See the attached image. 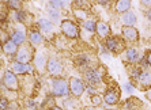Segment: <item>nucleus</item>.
I'll return each mask as SVG.
<instances>
[{
	"label": "nucleus",
	"instance_id": "obj_24",
	"mask_svg": "<svg viewBox=\"0 0 151 110\" xmlns=\"http://www.w3.org/2000/svg\"><path fill=\"white\" fill-rule=\"evenodd\" d=\"M50 7H53L55 10L56 8H65L70 6V1H59V0H53V1H49Z\"/></svg>",
	"mask_w": 151,
	"mask_h": 110
},
{
	"label": "nucleus",
	"instance_id": "obj_33",
	"mask_svg": "<svg viewBox=\"0 0 151 110\" xmlns=\"http://www.w3.org/2000/svg\"><path fill=\"white\" fill-rule=\"evenodd\" d=\"M140 3L143 4V6H147V7H151V1H150V0H142Z\"/></svg>",
	"mask_w": 151,
	"mask_h": 110
},
{
	"label": "nucleus",
	"instance_id": "obj_21",
	"mask_svg": "<svg viewBox=\"0 0 151 110\" xmlns=\"http://www.w3.org/2000/svg\"><path fill=\"white\" fill-rule=\"evenodd\" d=\"M125 59L129 63H136L137 60H139V52H137L135 48H131V49H128L125 52Z\"/></svg>",
	"mask_w": 151,
	"mask_h": 110
},
{
	"label": "nucleus",
	"instance_id": "obj_39",
	"mask_svg": "<svg viewBox=\"0 0 151 110\" xmlns=\"http://www.w3.org/2000/svg\"><path fill=\"white\" fill-rule=\"evenodd\" d=\"M50 110H61V109H60V107H57V106H55V107H52Z\"/></svg>",
	"mask_w": 151,
	"mask_h": 110
},
{
	"label": "nucleus",
	"instance_id": "obj_28",
	"mask_svg": "<svg viewBox=\"0 0 151 110\" xmlns=\"http://www.w3.org/2000/svg\"><path fill=\"white\" fill-rule=\"evenodd\" d=\"M7 4H1L0 3V21H4V19L7 18Z\"/></svg>",
	"mask_w": 151,
	"mask_h": 110
},
{
	"label": "nucleus",
	"instance_id": "obj_13",
	"mask_svg": "<svg viewBox=\"0 0 151 110\" xmlns=\"http://www.w3.org/2000/svg\"><path fill=\"white\" fill-rule=\"evenodd\" d=\"M139 84L142 86V89H148L151 87V71H142L140 76L137 79Z\"/></svg>",
	"mask_w": 151,
	"mask_h": 110
},
{
	"label": "nucleus",
	"instance_id": "obj_5",
	"mask_svg": "<svg viewBox=\"0 0 151 110\" xmlns=\"http://www.w3.org/2000/svg\"><path fill=\"white\" fill-rule=\"evenodd\" d=\"M84 91V84L81 79L78 78H71L70 80V92L74 96H81Z\"/></svg>",
	"mask_w": 151,
	"mask_h": 110
},
{
	"label": "nucleus",
	"instance_id": "obj_30",
	"mask_svg": "<svg viewBox=\"0 0 151 110\" xmlns=\"http://www.w3.org/2000/svg\"><path fill=\"white\" fill-rule=\"evenodd\" d=\"M10 107L7 98H0V110H7Z\"/></svg>",
	"mask_w": 151,
	"mask_h": 110
},
{
	"label": "nucleus",
	"instance_id": "obj_26",
	"mask_svg": "<svg viewBox=\"0 0 151 110\" xmlns=\"http://www.w3.org/2000/svg\"><path fill=\"white\" fill-rule=\"evenodd\" d=\"M7 7L12 8V10L19 11L21 10V7H22V3L21 1H17V0H10V1H7Z\"/></svg>",
	"mask_w": 151,
	"mask_h": 110
},
{
	"label": "nucleus",
	"instance_id": "obj_1",
	"mask_svg": "<svg viewBox=\"0 0 151 110\" xmlns=\"http://www.w3.org/2000/svg\"><path fill=\"white\" fill-rule=\"evenodd\" d=\"M52 94L56 96H67L70 94V84L65 79L56 78L52 80Z\"/></svg>",
	"mask_w": 151,
	"mask_h": 110
},
{
	"label": "nucleus",
	"instance_id": "obj_14",
	"mask_svg": "<svg viewBox=\"0 0 151 110\" xmlns=\"http://www.w3.org/2000/svg\"><path fill=\"white\" fill-rule=\"evenodd\" d=\"M123 23L125 25V27H134V25L137 22V18L135 15L134 11H128L125 14H123V18H121Z\"/></svg>",
	"mask_w": 151,
	"mask_h": 110
},
{
	"label": "nucleus",
	"instance_id": "obj_9",
	"mask_svg": "<svg viewBox=\"0 0 151 110\" xmlns=\"http://www.w3.org/2000/svg\"><path fill=\"white\" fill-rule=\"evenodd\" d=\"M105 46H106V48H108L109 50L114 52V53H120V52L123 50V48H124L123 42H121L119 38H114V37H112V38H108V39H106Z\"/></svg>",
	"mask_w": 151,
	"mask_h": 110
},
{
	"label": "nucleus",
	"instance_id": "obj_27",
	"mask_svg": "<svg viewBox=\"0 0 151 110\" xmlns=\"http://www.w3.org/2000/svg\"><path fill=\"white\" fill-rule=\"evenodd\" d=\"M48 14H49L50 19H52L53 22H57L60 21V12L57 10H55V8H50L49 11H48Z\"/></svg>",
	"mask_w": 151,
	"mask_h": 110
},
{
	"label": "nucleus",
	"instance_id": "obj_35",
	"mask_svg": "<svg viewBox=\"0 0 151 110\" xmlns=\"http://www.w3.org/2000/svg\"><path fill=\"white\" fill-rule=\"evenodd\" d=\"M84 110H101L99 107H97V106H93V107H86Z\"/></svg>",
	"mask_w": 151,
	"mask_h": 110
},
{
	"label": "nucleus",
	"instance_id": "obj_20",
	"mask_svg": "<svg viewBox=\"0 0 151 110\" xmlns=\"http://www.w3.org/2000/svg\"><path fill=\"white\" fill-rule=\"evenodd\" d=\"M131 8V1L129 0H119L116 3V11L117 12H128Z\"/></svg>",
	"mask_w": 151,
	"mask_h": 110
},
{
	"label": "nucleus",
	"instance_id": "obj_16",
	"mask_svg": "<svg viewBox=\"0 0 151 110\" xmlns=\"http://www.w3.org/2000/svg\"><path fill=\"white\" fill-rule=\"evenodd\" d=\"M25 39H26V34L21 29H17V30L12 33V36H11V41H14L17 45H22V44L25 42Z\"/></svg>",
	"mask_w": 151,
	"mask_h": 110
},
{
	"label": "nucleus",
	"instance_id": "obj_17",
	"mask_svg": "<svg viewBox=\"0 0 151 110\" xmlns=\"http://www.w3.org/2000/svg\"><path fill=\"white\" fill-rule=\"evenodd\" d=\"M42 34L40 31H37V30H32V31L29 33V41H30V44H33V45H40V44L42 42Z\"/></svg>",
	"mask_w": 151,
	"mask_h": 110
},
{
	"label": "nucleus",
	"instance_id": "obj_22",
	"mask_svg": "<svg viewBox=\"0 0 151 110\" xmlns=\"http://www.w3.org/2000/svg\"><path fill=\"white\" fill-rule=\"evenodd\" d=\"M76 63L81 68H84V67L87 68L88 65H90V59H88L86 54H81V56L76 59Z\"/></svg>",
	"mask_w": 151,
	"mask_h": 110
},
{
	"label": "nucleus",
	"instance_id": "obj_34",
	"mask_svg": "<svg viewBox=\"0 0 151 110\" xmlns=\"http://www.w3.org/2000/svg\"><path fill=\"white\" fill-rule=\"evenodd\" d=\"M147 63H148V65H151V52L147 53Z\"/></svg>",
	"mask_w": 151,
	"mask_h": 110
},
{
	"label": "nucleus",
	"instance_id": "obj_4",
	"mask_svg": "<svg viewBox=\"0 0 151 110\" xmlns=\"http://www.w3.org/2000/svg\"><path fill=\"white\" fill-rule=\"evenodd\" d=\"M32 50H30V48L26 45H22L21 49H18V53L15 54V57H17V61L18 63H22V64H27L29 61L32 60Z\"/></svg>",
	"mask_w": 151,
	"mask_h": 110
},
{
	"label": "nucleus",
	"instance_id": "obj_23",
	"mask_svg": "<svg viewBox=\"0 0 151 110\" xmlns=\"http://www.w3.org/2000/svg\"><path fill=\"white\" fill-rule=\"evenodd\" d=\"M137 106H139V102L137 99L132 98V99H128L124 105V110H137Z\"/></svg>",
	"mask_w": 151,
	"mask_h": 110
},
{
	"label": "nucleus",
	"instance_id": "obj_36",
	"mask_svg": "<svg viewBox=\"0 0 151 110\" xmlns=\"http://www.w3.org/2000/svg\"><path fill=\"white\" fill-rule=\"evenodd\" d=\"M146 96H147V99H148V101H151V90H150V91L146 92Z\"/></svg>",
	"mask_w": 151,
	"mask_h": 110
},
{
	"label": "nucleus",
	"instance_id": "obj_12",
	"mask_svg": "<svg viewBox=\"0 0 151 110\" xmlns=\"http://www.w3.org/2000/svg\"><path fill=\"white\" fill-rule=\"evenodd\" d=\"M123 36H124L125 39L135 42V41L139 39V31H137L135 27H125V26H124L123 27Z\"/></svg>",
	"mask_w": 151,
	"mask_h": 110
},
{
	"label": "nucleus",
	"instance_id": "obj_40",
	"mask_svg": "<svg viewBox=\"0 0 151 110\" xmlns=\"http://www.w3.org/2000/svg\"><path fill=\"white\" fill-rule=\"evenodd\" d=\"M148 45H150V49H151V39H150V41H148Z\"/></svg>",
	"mask_w": 151,
	"mask_h": 110
},
{
	"label": "nucleus",
	"instance_id": "obj_18",
	"mask_svg": "<svg viewBox=\"0 0 151 110\" xmlns=\"http://www.w3.org/2000/svg\"><path fill=\"white\" fill-rule=\"evenodd\" d=\"M97 33H98V36L102 37V38L108 37L110 33L109 25H108V23H104V22H99L98 25H97Z\"/></svg>",
	"mask_w": 151,
	"mask_h": 110
},
{
	"label": "nucleus",
	"instance_id": "obj_19",
	"mask_svg": "<svg viewBox=\"0 0 151 110\" xmlns=\"http://www.w3.org/2000/svg\"><path fill=\"white\" fill-rule=\"evenodd\" d=\"M38 25H40V27H41V30L44 33H50L55 29V25H53V22H50V21H48V19H45V18H41L38 21Z\"/></svg>",
	"mask_w": 151,
	"mask_h": 110
},
{
	"label": "nucleus",
	"instance_id": "obj_15",
	"mask_svg": "<svg viewBox=\"0 0 151 110\" xmlns=\"http://www.w3.org/2000/svg\"><path fill=\"white\" fill-rule=\"evenodd\" d=\"M3 50H4V53L8 54V56L17 54L18 53V45L14 42V41L7 39V41H4V44H3Z\"/></svg>",
	"mask_w": 151,
	"mask_h": 110
},
{
	"label": "nucleus",
	"instance_id": "obj_25",
	"mask_svg": "<svg viewBox=\"0 0 151 110\" xmlns=\"http://www.w3.org/2000/svg\"><path fill=\"white\" fill-rule=\"evenodd\" d=\"M83 27L90 33H94L97 30V23L94 21H84L83 22Z\"/></svg>",
	"mask_w": 151,
	"mask_h": 110
},
{
	"label": "nucleus",
	"instance_id": "obj_7",
	"mask_svg": "<svg viewBox=\"0 0 151 110\" xmlns=\"http://www.w3.org/2000/svg\"><path fill=\"white\" fill-rule=\"evenodd\" d=\"M84 78H86V80L91 86H97L101 83V76H99L98 71H97L95 68H88V69H86Z\"/></svg>",
	"mask_w": 151,
	"mask_h": 110
},
{
	"label": "nucleus",
	"instance_id": "obj_41",
	"mask_svg": "<svg viewBox=\"0 0 151 110\" xmlns=\"http://www.w3.org/2000/svg\"><path fill=\"white\" fill-rule=\"evenodd\" d=\"M147 110H151V109H147Z\"/></svg>",
	"mask_w": 151,
	"mask_h": 110
},
{
	"label": "nucleus",
	"instance_id": "obj_8",
	"mask_svg": "<svg viewBox=\"0 0 151 110\" xmlns=\"http://www.w3.org/2000/svg\"><path fill=\"white\" fill-rule=\"evenodd\" d=\"M104 101H105L108 105H116L120 101V91L117 89L106 90L105 95H104Z\"/></svg>",
	"mask_w": 151,
	"mask_h": 110
},
{
	"label": "nucleus",
	"instance_id": "obj_6",
	"mask_svg": "<svg viewBox=\"0 0 151 110\" xmlns=\"http://www.w3.org/2000/svg\"><path fill=\"white\" fill-rule=\"evenodd\" d=\"M46 69H48V72H49L50 75H53V76H59L61 72H63V65H61V63H60L57 59H49L48 60V65H46Z\"/></svg>",
	"mask_w": 151,
	"mask_h": 110
},
{
	"label": "nucleus",
	"instance_id": "obj_31",
	"mask_svg": "<svg viewBox=\"0 0 151 110\" xmlns=\"http://www.w3.org/2000/svg\"><path fill=\"white\" fill-rule=\"evenodd\" d=\"M91 102H93V105H94V106H97V107H98L99 105H101V103H102L101 96H99V95H97V94H94V95L91 96Z\"/></svg>",
	"mask_w": 151,
	"mask_h": 110
},
{
	"label": "nucleus",
	"instance_id": "obj_37",
	"mask_svg": "<svg viewBox=\"0 0 151 110\" xmlns=\"http://www.w3.org/2000/svg\"><path fill=\"white\" fill-rule=\"evenodd\" d=\"M147 19H148V21L151 22V8H150V10L147 11Z\"/></svg>",
	"mask_w": 151,
	"mask_h": 110
},
{
	"label": "nucleus",
	"instance_id": "obj_2",
	"mask_svg": "<svg viewBox=\"0 0 151 110\" xmlns=\"http://www.w3.org/2000/svg\"><path fill=\"white\" fill-rule=\"evenodd\" d=\"M61 31L70 38H78L79 37V29L72 21L61 22Z\"/></svg>",
	"mask_w": 151,
	"mask_h": 110
},
{
	"label": "nucleus",
	"instance_id": "obj_10",
	"mask_svg": "<svg viewBox=\"0 0 151 110\" xmlns=\"http://www.w3.org/2000/svg\"><path fill=\"white\" fill-rule=\"evenodd\" d=\"M46 65H48V60H46V56L44 53H37L34 57V67L38 69L40 72L45 71Z\"/></svg>",
	"mask_w": 151,
	"mask_h": 110
},
{
	"label": "nucleus",
	"instance_id": "obj_32",
	"mask_svg": "<svg viewBox=\"0 0 151 110\" xmlns=\"http://www.w3.org/2000/svg\"><path fill=\"white\" fill-rule=\"evenodd\" d=\"M124 90H125L128 94H132V92L135 91V87L132 83H125V84H124Z\"/></svg>",
	"mask_w": 151,
	"mask_h": 110
},
{
	"label": "nucleus",
	"instance_id": "obj_29",
	"mask_svg": "<svg viewBox=\"0 0 151 110\" xmlns=\"http://www.w3.org/2000/svg\"><path fill=\"white\" fill-rule=\"evenodd\" d=\"M15 19H17L18 22H25V19H26V12L25 11H17L15 12Z\"/></svg>",
	"mask_w": 151,
	"mask_h": 110
},
{
	"label": "nucleus",
	"instance_id": "obj_38",
	"mask_svg": "<svg viewBox=\"0 0 151 110\" xmlns=\"http://www.w3.org/2000/svg\"><path fill=\"white\" fill-rule=\"evenodd\" d=\"M98 3H99V4H102V6H106V4L109 6V1H102V0H101V1H98Z\"/></svg>",
	"mask_w": 151,
	"mask_h": 110
},
{
	"label": "nucleus",
	"instance_id": "obj_3",
	"mask_svg": "<svg viewBox=\"0 0 151 110\" xmlns=\"http://www.w3.org/2000/svg\"><path fill=\"white\" fill-rule=\"evenodd\" d=\"M3 83H4V86H6L8 90H11V91H17L18 87H19L17 76H15L14 72H11V71H6V72H4V75H3Z\"/></svg>",
	"mask_w": 151,
	"mask_h": 110
},
{
	"label": "nucleus",
	"instance_id": "obj_11",
	"mask_svg": "<svg viewBox=\"0 0 151 110\" xmlns=\"http://www.w3.org/2000/svg\"><path fill=\"white\" fill-rule=\"evenodd\" d=\"M11 68H12V72H14V74H21V75L27 74V72H32L33 71L32 65L22 64V63H18V61L12 63V64H11Z\"/></svg>",
	"mask_w": 151,
	"mask_h": 110
}]
</instances>
